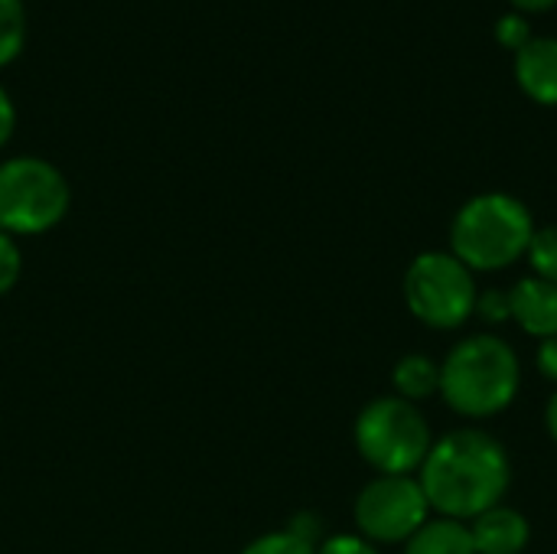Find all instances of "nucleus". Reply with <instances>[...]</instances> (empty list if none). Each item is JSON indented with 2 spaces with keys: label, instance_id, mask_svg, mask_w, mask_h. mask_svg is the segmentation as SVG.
I'll return each mask as SVG.
<instances>
[{
  "label": "nucleus",
  "instance_id": "1",
  "mask_svg": "<svg viewBox=\"0 0 557 554\" xmlns=\"http://www.w3.org/2000/svg\"><path fill=\"white\" fill-rule=\"evenodd\" d=\"M418 483L431 513L473 522L486 509L506 503L512 487V460L503 441L483 428H457L434 441L418 470Z\"/></svg>",
  "mask_w": 557,
  "mask_h": 554
},
{
  "label": "nucleus",
  "instance_id": "2",
  "mask_svg": "<svg viewBox=\"0 0 557 554\" xmlns=\"http://www.w3.org/2000/svg\"><path fill=\"white\" fill-rule=\"evenodd\" d=\"M522 389V362L496 333L463 336L441 359V398L467 421H490L512 408Z\"/></svg>",
  "mask_w": 557,
  "mask_h": 554
},
{
  "label": "nucleus",
  "instance_id": "3",
  "mask_svg": "<svg viewBox=\"0 0 557 554\" xmlns=\"http://www.w3.org/2000/svg\"><path fill=\"white\" fill-rule=\"evenodd\" d=\"M535 229V216L519 196L499 189L476 193L454 212L447 251L473 274H496L525 261Z\"/></svg>",
  "mask_w": 557,
  "mask_h": 554
},
{
  "label": "nucleus",
  "instance_id": "4",
  "mask_svg": "<svg viewBox=\"0 0 557 554\" xmlns=\"http://www.w3.org/2000/svg\"><path fill=\"white\" fill-rule=\"evenodd\" d=\"M352 441L375 477H418L437 438L421 405L379 395L356 415Z\"/></svg>",
  "mask_w": 557,
  "mask_h": 554
},
{
  "label": "nucleus",
  "instance_id": "5",
  "mask_svg": "<svg viewBox=\"0 0 557 554\" xmlns=\"http://www.w3.org/2000/svg\"><path fill=\"white\" fill-rule=\"evenodd\" d=\"M405 307L411 317L437 333H454L473 320L476 274L450 251H421L405 271Z\"/></svg>",
  "mask_w": 557,
  "mask_h": 554
},
{
  "label": "nucleus",
  "instance_id": "6",
  "mask_svg": "<svg viewBox=\"0 0 557 554\" xmlns=\"http://www.w3.org/2000/svg\"><path fill=\"white\" fill-rule=\"evenodd\" d=\"M72 193L59 167L42 157L0 163V229L13 238L42 235L69 212Z\"/></svg>",
  "mask_w": 557,
  "mask_h": 554
},
{
  "label": "nucleus",
  "instance_id": "7",
  "mask_svg": "<svg viewBox=\"0 0 557 554\" xmlns=\"http://www.w3.org/2000/svg\"><path fill=\"white\" fill-rule=\"evenodd\" d=\"M431 519L418 477H372L356 503L352 522L372 545H405Z\"/></svg>",
  "mask_w": 557,
  "mask_h": 554
},
{
  "label": "nucleus",
  "instance_id": "8",
  "mask_svg": "<svg viewBox=\"0 0 557 554\" xmlns=\"http://www.w3.org/2000/svg\"><path fill=\"white\" fill-rule=\"evenodd\" d=\"M512 72L519 88L539 101V104H557V36L555 33H535L525 46L516 49Z\"/></svg>",
  "mask_w": 557,
  "mask_h": 554
},
{
  "label": "nucleus",
  "instance_id": "9",
  "mask_svg": "<svg viewBox=\"0 0 557 554\" xmlns=\"http://www.w3.org/2000/svg\"><path fill=\"white\" fill-rule=\"evenodd\" d=\"M512 297V323L532 340L557 336V284L542 278H519L509 287Z\"/></svg>",
  "mask_w": 557,
  "mask_h": 554
},
{
  "label": "nucleus",
  "instance_id": "10",
  "mask_svg": "<svg viewBox=\"0 0 557 554\" xmlns=\"http://www.w3.org/2000/svg\"><path fill=\"white\" fill-rule=\"evenodd\" d=\"M467 526H470L476 554H525V549L532 545L529 516L506 503L486 509L483 516H476Z\"/></svg>",
  "mask_w": 557,
  "mask_h": 554
},
{
  "label": "nucleus",
  "instance_id": "11",
  "mask_svg": "<svg viewBox=\"0 0 557 554\" xmlns=\"http://www.w3.org/2000/svg\"><path fill=\"white\" fill-rule=\"evenodd\" d=\"M392 389L398 398L421 405L441 392V362L428 353H408L392 369Z\"/></svg>",
  "mask_w": 557,
  "mask_h": 554
},
{
  "label": "nucleus",
  "instance_id": "12",
  "mask_svg": "<svg viewBox=\"0 0 557 554\" xmlns=\"http://www.w3.org/2000/svg\"><path fill=\"white\" fill-rule=\"evenodd\" d=\"M405 554H476L467 522L431 516L408 542Z\"/></svg>",
  "mask_w": 557,
  "mask_h": 554
},
{
  "label": "nucleus",
  "instance_id": "13",
  "mask_svg": "<svg viewBox=\"0 0 557 554\" xmlns=\"http://www.w3.org/2000/svg\"><path fill=\"white\" fill-rule=\"evenodd\" d=\"M26 42V7L23 0H0V65L13 62Z\"/></svg>",
  "mask_w": 557,
  "mask_h": 554
},
{
  "label": "nucleus",
  "instance_id": "14",
  "mask_svg": "<svg viewBox=\"0 0 557 554\" xmlns=\"http://www.w3.org/2000/svg\"><path fill=\"white\" fill-rule=\"evenodd\" d=\"M525 261L532 268V278L557 284V225H542L532 235V245L525 251Z\"/></svg>",
  "mask_w": 557,
  "mask_h": 554
},
{
  "label": "nucleus",
  "instance_id": "15",
  "mask_svg": "<svg viewBox=\"0 0 557 554\" xmlns=\"http://www.w3.org/2000/svg\"><path fill=\"white\" fill-rule=\"evenodd\" d=\"M473 317L483 320L486 327H503L512 320V297L506 287H483L476 294V307H473Z\"/></svg>",
  "mask_w": 557,
  "mask_h": 554
},
{
  "label": "nucleus",
  "instance_id": "16",
  "mask_svg": "<svg viewBox=\"0 0 557 554\" xmlns=\"http://www.w3.org/2000/svg\"><path fill=\"white\" fill-rule=\"evenodd\" d=\"M242 554H317V545L294 535L290 529H281V532H268V535L248 542Z\"/></svg>",
  "mask_w": 557,
  "mask_h": 554
},
{
  "label": "nucleus",
  "instance_id": "17",
  "mask_svg": "<svg viewBox=\"0 0 557 554\" xmlns=\"http://www.w3.org/2000/svg\"><path fill=\"white\" fill-rule=\"evenodd\" d=\"M535 36V26H532V20H529V13H519V10H506V13H499V20H496V39L506 46V49H519V46H525L529 39Z\"/></svg>",
  "mask_w": 557,
  "mask_h": 554
},
{
  "label": "nucleus",
  "instance_id": "18",
  "mask_svg": "<svg viewBox=\"0 0 557 554\" xmlns=\"http://www.w3.org/2000/svg\"><path fill=\"white\" fill-rule=\"evenodd\" d=\"M20 274H23V251L16 238L0 229V297L16 287Z\"/></svg>",
  "mask_w": 557,
  "mask_h": 554
},
{
  "label": "nucleus",
  "instance_id": "19",
  "mask_svg": "<svg viewBox=\"0 0 557 554\" xmlns=\"http://www.w3.org/2000/svg\"><path fill=\"white\" fill-rule=\"evenodd\" d=\"M317 554H382L379 545H372L369 539H362L359 532H339V535H330L317 545Z\"/></svg>",
  "mask_w": 557,
  "mask_h": 554
},
{
  "label": "nucleus",
  "instance_id": "20",
  "mask_svg": "<svg viewBox=\"0 0 557 554\" xmlns=\"http://www.w3.org/2000/svg\"><path fill=\"white\" fill-rule=\"evenodd\" d=\"M535 369H539L542 379H548V382L557 385V336L539 343V349H535Z\"/></svg>",
  "mask_w": 557,
  "mask_h": 554
},
{
  "label": "nucleus",
  "instance_id": "21",
  "mask_svg": "<svg viewBox=\"0 0 557 554\" xmlns=\"http://www.w3.org/2000/svg\"><path fill=\"white\" fill-rule=\"evenodd\" d=\"M13 127H16V108H13V101H10L7 88L0 85V147L10 140Z\"/></svg>",
  "mask_w": 557,
  "mask_h": 554
},
{
  "label": "nucleus",
  "instance_id": "22",
  "mask_svg": "<svg viewBox=\"0 0 557 554\" xmlns=\"http://www.w3.org/2000/svg\"><path fill=\"white\" fill-rule=\"evenodd\" d=\"M545 431H548V438L557 444V389L552 392L548 405H545Z\"/></svg>",
  "mask_w": 557,
  "mask_h": 554
},
{
  "label": "nucleus",
  "instance_id": "23",
  "mask_svg": "<svg viewBox=\"0 0 557 554\" xmlns=\"http://www.w3.org/2000/svg\"><path fill=\"white\" fill-rule=\"evenodd\" d=\"M509 3L519 13H539V10H552L557 0H509Z\"/></svg>",
  "mask_w": 557,
  "mask_h": 554
}]
</instances>
